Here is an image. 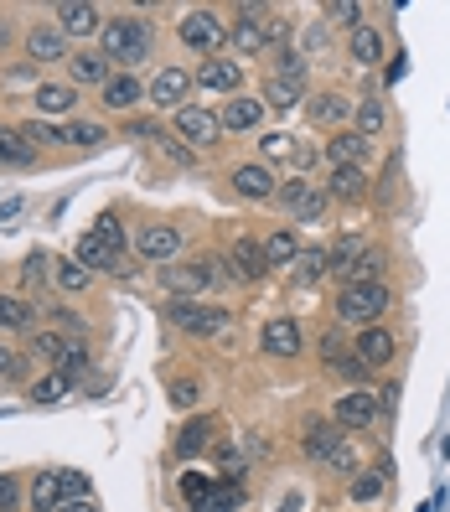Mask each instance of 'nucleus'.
Here are the masks:
<instances>
[{
  "instance_id": "obj_11",
  "label": "nucleus",
  "mask_w": 450,
  "mask_h": 512,
  "mask_svg": "<svg viewBox=\"0 0 450 512\" xmlns=\"http://www.w3.org/2000/svg\"><path fill=\"white\" fill-rule=\"evenodd\" d=\"M192 88H197V83H192V73H187V68L166 63L156 78L145 83V99L156 104V109H171V114H176V109H182V104L192 99Z\"/></svg>"
},
{
  "instance_id": "obj_29",
  "label": "nucleus",
  "mask_w": 450,
  "mask_h": 512,
  "mask_svg": "<svg viewBox=\"0 0 450 512\" xmlns=\"http://www.w3.org/2000/svg\"><path fill=\"white\" fill-rule=\"evenodd\" d=\"M352 125H357V135H383L388 130V104L378 99V94H368V99H357L352 104Z\"/></svg>"
},
{
  "instance_id": "obj_27",
  "label": "nucleus",
  "mask_w": 450,
  "mask_h": 512,
  "mask_svg": "<svg viewBox=\"0 0 450 512\" xmlns=\"http://www.w3.org/2000/svg\"><path fill=\"white\" fill-rule=\"evenodd\" d=\"M213 430H218V425H213V419H207V414H202V419H187V425L176 430L171 450H176V456H182V461H197L202 450L213 445Z\"/></svg>"
},
{
  "instance_id": "obj_17",
  "label": "nucleus",
  "mask_w": 450,
  "mask_h": 512,
  "mask_svg": "<svg viewBox=\"0 0 450 512\" xmlns=\"http://www.w3.org/2000/svg\"><path fill=\"white\" fill-rule=\"evenodd\" d=\"M306 114H311V125H316V130H342L347 119H352V99L337 94V88H321V94L306 99Z\"/></svg>"
},
{
  "instance_id": "obj_34",
  "label": "nucleus",
  "mask_w": 450,
  "mask_h": 512,
  "mask_svg": "<svg viewBox=\"0 0 450 512\" xmlns=\"http://www.w3.org/2000/svg\"><path fill=\"white\" fill-rule=\"evenodd\" d=\"M32 161H37V150L26 145V135L11 130V125H0V166H32Z\"/></svg>"
},
{
  "instance_id": "obj_9",
  "label": "nucleus",
  "mask_w": 450,
  "mask_h": 512,
  "mask_svg": "<svg viewBox=\"0 0 450 512\" xmlns=\"http://www.w3.org/2000/svg\"><path fill=\"white\" fill-rule=\"evenodd\" d=\"M176 254H182V228H171V223H145L135 228V259L140 264H176Z\"/></svg>"
},
{
  "instance_id": "obj_30",
  "label": "nucleus",
  "mask_w": 450,
  "mask_h": 512,
  "mask_svg": "<svg viewBox=\"0 0 450 512\" xmlns=\"http://www.w3.org/2000/svg\"><path fill=\"white\" fill-rule=\"evenodd\" d=\"M264 259H269V269H290L300 259V233L295 228H275L264 238Z\"/></svg>"
},
{
  "instance_id": "obj_8",
  "label": "nucleus",
  "mask_w": 450,
  "mask_h": 512,
  "mask_svg": "<svg viewBox=\"0 0 450 512\" xmlns=\"http://www.w3.org/2000/svg\"><path fill=\"white\" fill-rule=\"evenodd\" d=\"M223 275L233 280V285H259L264 275H269V259H264V244L259 238H233L228 244V259H223Z\"/></svg>"
},
{
  "instance_id": "obj_24",
  "label": "nucleus",
  "mask_w": 450,
  "mask_h": 512,
  "mask_svg": "<svg viewBox=\"0 0 450 512\" xmlns=\"http://www.w3.org/2000/svg\"><path fill=\"white\" fill-rule=\"evenodd\" d=\"M326 197L332 202H357L368 192V166H326Z\"/></svg>"
},
{
  "instance_id": "obj_2",
  "label": "nucleus",
  "mask_w": 450,
  "mask_h": 512,
  "mask_svg": "<svg viewBox=\"0 0 450 512\" xmlns=\"http://www.w3.org/2000/svg\"><path fill=\"white\" fill-rule=\"evenodd\" d=\"M156 280L171 300H207L218 285H223V269L213 259H176V264H161Z\"/></svg>"
},
{
  "instance_id": "obj_53",
  "label": "nucleus",
  "mask_w": 450,
  "mask_h": 512,
  "mask_svg": "<svg viewBox=\"0 0 450 512\" xmlns=\"http://www.w3.org/2000/svg\"><path fill=\"white\" fill-rule=\"evenodd\" d=\"M94 228L104 233V244H109V249H114L119 259H125V228H119V218H114V213H104V218H99Z\"/></svg>"
},
{
  "instance_id": "obj_5",
  "label": "nucleus",
  "mask_w": 450,
  "mask_h": 512,
  "mask_svg": "<svg viewBox=\"0 0 450 512\" xmlns=\"http://www.w3.org/2000/svg\"><path fill=\"white\" fill-rule=\"evenodd\" d=\"M176 37H182L187 52H197L202 63H207V57H223V47H228V21H223L213 6H197V11H187L182 21H176Z\"/></svg>"
},
{
  "instance_id": "obj_50",
  "label": "nucleus",
  "mask_w": 450,
  "mask_h": 512,
  "mask_svg": "<svg viewBox=\"0 0 450 512\" xmlns=\"http://www.w3.org/2000/svg\"><path fill=\"white\" fill-rule=\"evenodd\" d=\"M321 52H332V26L311 21V26H306V63H311V57H321Z\"/></svg>"
},
{
  "instance_id": "obj_26",
  "label": "nucleus",
  "mask_w": 450,
  "mask_h": 512,
  "mask_svg": "<svg viewBox=\"0 0 450 512\" xmlns=\"http://www.w3.org/2000/svg\"><path fill=\"white\" fill-rule=\"evenodd\" d=\"M109 78H114V63H109L104 52H73V57H68V83H73V88H83V83L104 88Z\"/></svg>"
},
{
  "instance_id": "obj_60",
  "label": "nucleus",
  "mask_w": 450,
  "mask_h": 512,
  "mask_svg": "<svg viewBox=\"0 0 450 512\" xmlns=\"http://www.w3.org/2000/svg\"><path fill=\"white\" fill-rule=\"evenodd\" d=\"M321 156H326V150H311V145H300V140H295V156H290V161H295L300 171H311V166H316Z\"/></svg>"
},
{
  "instance_id": "obj_52",
  "label": "nucleus",
  "mask_w": 450,
  "mask_h": 512,
  "mask_svg": "<svg viewBox=\"0 0 450 512\" xmlns=\"http://www.w3.org/2000/svg\"><path fill=\"white\" fill-rule=\"evenodd\" d=\"M21 280H26V285H47V280H52V259H47V254L37 249L32 259L21 264Z\"/></svg>"
},
{
  "instance_id": "obj_46",
  "label": "nucleus",
  "mask_w": 450,
  "mask_h": 512,
  "mask_svg": "<svg viewBox=\"0 0 450 512\" xmlns=\"http://www.w3.org/2000/svg\"><path fill=\"white\" fill-rule=\"evenodd\" d=\"M311 187H316V182H306V176H285V182H280V192H275V202H280L285 213L295 218V207L306 202V192H311Z\"/></svg>"
},
{
  "instance_id": "obj_28",
  "label": "nucleus",
  "mask_w": 450,
  "mask_h": 512,
  "mask_svg": "<svg viewBox=\"0 0 450 512\" xmlns=\"http://www.w3.org/2000/svg\"><path fill=\"white\" fill-rule=\"evenodd\" d=\"M32 104H37L42 114H73V109H78V88H73V83H37Z\"/></svg>"
},
{
  "instance_id": "obj_21",
  "label": "nucleus",
  "mask_w": 450,
  "mask_h": 512,
  "mask_svg": "<svg viewBox=\"0 0 450 512\" xmlns=\"http://www.w3.org/2000/svg\"><path fill=\"white\" fill-rule=\"evenodd\" d=\"M373 161V140L357 130H337L326 140V166H368Z\"/></svg>"
},
{
  "instance_id": "obj_55",
  "label": "nucleus",
  "mask_w": 450,
  "mask_h": 512,
  "mask_svg": "<svg viewBox=\"0 0 450 512\" xmlns=\"http://www.w3.org/2000/svg\"><path fill=\"white\" fill-rule=\"evenodd\" d=\"M57 481H63V497H88V476L83 471H57Z\"/></svg>"
},
{
  "instance_id": "obj_22",
  "label": "nucleus",
  "mask_w": 450,
  "mask_h": 512,
  "mask_svg": "<svg viewBox=\"0 0 450 512\" xmlns=\"http://www.w3.org/2000/svg\"><path fill=\"white\" fill-rule=\"evenodd\" d=\"M352 352L363 357L368 368H388V363H394V352H399V337L388 326H368V331H357Z\"/></svg>"
},
{
  "instance_id": "obj_57",
  "label": "nucleus",
  "mask_w": 450,
  "mask_h": 512,
  "mask_svg": "<svg viewBox=\"0 0 450 512\" xmlns=\"http://www.w3.org/2000/svg\"><path fill=\"white\" fill-rule=\"evenodd\" d=\"M21 507V487H16V476H0V512H16Z\"/></svg>"
},
{
  "instance_id": "obj_62",
  "label": "nucleus",
  "mask_w": 450,
  "mask_h": 512,
  "mask_svg": "<svg viewBox=\"0 0 450 512\" xmlns=\"http://www.w3.org/2000/svg\"><path fill=\"white\" fill-rule=\"evenodd\" d=\"M57 512H99V502L94 497H73V502H63Z\"/></svg>"
},
{
  "instance_id": "obj_18",
  "label": "nucleus",
  "mask_w": 450,
  "mask_h": 512,
  "mask_svg": "<svg viewBox=\"0 0 450 512\" xmlns=\"http://www.w3.org/2000/svg\"><path fill=\"white\" fill-rule=\"evenodd\" d=\"M68 47L73 42L57 32V26H47V21H37L32 32H26V57H32V63H63L68 68V57H73Z\"/></svg>"
},
{
  "instance_id": "obj_59",
  "label": "nucleus",
  "mask_w": 450,
  "mask_h": 512,
  "mask_svg": "<svg viewBox=\"0 0 450 512\" xmlns=\"http://www.w3.org/2000/svg\"><path fill=\"white\" fill-rule=\"evenodd\" d=\"M21 373H26V363H21L11 347H0V378H21Z\"/></svg>"
},
{
  "instance_id": "obj_38",
  "label": "nucleus",
  "mask_w": 450,
  "mask_h": 512,
  "mask_svg": "<svg viewBox=\"0 0 450 512\" xmlns=\"http://www.w3.org/2000/svg\"><path fill=\"white\" fill-rule=\"evenodd\" d=\"M290 275H295V285H321L326 280V249H300Z\"/></svg>"
},
{
  "instance_id": "obj_16",
  "label": "nucleus",
  "mask_w": 450,
  "mask_h": 512,
  "mask_svg": "<svg viewBox=\"0 0 450 512\" xmlns=\"http://www.w3.org/2000/svg\"><path fill=\"white\" fill-rule=\"evenodd\" d=\"M192 83L202 88V94H238V88H244V63H238V57H207V63L192 73Z\"/></svg>"
},
{
  "instance_id": "obj_3",
  "label": "nucleus",
  "mask_w": 450,
  "mask_h": 512,
  "mask_svg": "<svg viewBox=\"0 0 450 512\" xmlns=\"http://www.w3.org/2000/svg\"><path fill=\"white\" fill-rule=\"evenodd\" d=\"M388 306H394V290H388L383 280H368V285H342V290H337V321H342V326H357V331L383 326Z\"/></svg>"
},
{
  "instance_id": "obj_15",
  "label": "nucleus",
  "mask_w": 450,
  "mask_h": 512,
  "mask_svg": "<svg viewBox=\"0 0 450 512\" xmlns=\"http://www.w3.org/2000/svg\"><path fill=\"white\" fill-rule=\"evenodd\" d=\"M264 99L259 94H233L223 109H218V119H223V135H259L264 130Z\"/></svg>"
},
{
  "instance_id": "obj_40",
  "label": "nucleus",
  "mask_w": 450,
  "mask_h": 512,
  "mask_svg": "<svg viewBox=\"0 0 450 512\" xmlns=\"http://www.w3.org/2000/svg\"><path fill=\"white\" fill-rule=\"evenodd\" d=\"M259 99H264V109H275V114H290V109H295L300 99H306V88H290V83H280V78H269Z\"/></svg>"
},
{
  "instance_id": "obj_4",
  "label": "nucleus",
  "mask_w": 450,
  "mask_h": 512,
  "mask_svg": "<svg viewBox=\"0 0 450 512\" xmlns=\"http://www.w3.org/2000/svg\"><path fill=\"white\" fill-rule=\"evenodd\" d=\"M166 321L182 331V337H218V331H228V321H233V311L228 306H218V300H166Z\"/></svg>"
},
{
  "instance_id": "obj_41",
  "label": "nucleus",
  "mask_w": 450,
  "mask_h": 512,
  "mask_svg": "<svg viewBox=\"0 0 450 512\" xmlns=\"http://www.w3.org/2000/svg\"><path fill=\"white\" fill-rule=\"evenodd\" d=\"M68 145H78V150H104V145H109V130L99 125V119H73V125H68Z\"/></svg>"
},
{
  "instance_id": "obj_12",
  "label": "nucleus",
  "mask_w": 450,
  "mask_h": 512,
  "mask_svg": "<svg viewBox=\"0 0 450 512\" xmlns=\"http://www.w3.org/2000/svg\"><path fill=\"white\" fill-rule=\"evenodd\" d=\"M228 187H233V197H244V202H275L280 176L269 171L264 161H249V166H233L228 171Z\"/></svg>"
},
{
  "instance_id": "obj_19",
  "label": "nucleus",
  "mask_w": 450,
  "mask_h": 512,
  "mask_svg": "<svg viewBox=\"0 0 450 512\" xmlns=\"http://www.w3.org/2000/svg\"><path fill=\"white\" fill-rule=\"evenodd\" d=\"M363 259H368V238H363V233H347V238H337V244L326 249V275L347 285L352 269L363 264Z\"/></svg>"
},
{
  "instance_id": "obj_1",
  "label": "nucleus",
  "mask_w": 450,
  "mask_h": 512,
  "mask_svg": "<svg viewBox=\"0 0 450 512\" xmlns=\"http://www.w3.org/2000/svg\"><path fill=\"white\" fill-rule=\"evenodd\" d=\"M99 52L119 68H140L150 63V52H156V21H145L140 11H125V16H109L104 32H99Z\"/></svg>"
},
{
  "instance_id": "obj_14",
  "label": "nucleus",
  "mask_w": 450,
  "mask_h": 512,
  "mask_svg": "<svg viewBox=\"0 0 450 512\" xmlns=\"http://www.w3.org/2000/svg\"><path fill=\"white\" fill-rule=\"evenodd\" d=\"M104 21H109V16L94 6V0H63V6H57V32H63L68 42H73V37H78V42H83V37H99Z\"/></svg>"
},
{
  "instance_id": "obj_25",
  "label": "nucleus",
  "mask_w": 450,
  "mask_h": 512,
  "mask_svg": "<svg viewBox=\"0 0 450 512\" xmlns=\"http://www.w3.org/2000/svg\"><path fill=\"white\" fill-rule=\"evenodd\" d=\"M347 435H342V425H337V419H311V425H306V435H300V450H306V461H326V456H332V450L342 445Z\"/></svg>"
},
{
  "instance_id": "obj_44",
  "label": "nucleus",
  "mask_w": 450,
  "mask_h": 512,
  "mask_svg": "<svg viewBox=\"0 0 450 512\" xmlns=\"http://www.w3.org/2000/svg\"><path fill=\"white\" fill-rule=\"evenodd\" d=\"M321 466H326V476H357V471H363V456H357V445H352V440H342Z\"/></svg>"
},
{
  "instance_id": "obj_32",
  "label": "nucleus",
  "mask_w": 450,
  "mask_h": 512,
  "mask_svg": "<svg viewBox=\"0 0 450 512\" xmlns=\"http://www.w3.org/2000/svg\"><path fill=\"white\" fill-rule=\"evenodd\" d=\"M26 502H32V512H57L68 497H63V481H57V471H42L32 481V492H26Z\"/></svg>"
},
{
  "instance_id": "obj_51",
  "label": "nucleus",
  "mask_w": 450,
  "mask_h": 512,
  "mask_svg": "<svg viewBox=\"0 0 450 512\" xmlns=\"http://www.w3.org/2000/svg\"><path fill=\"white\" fill-rule=\"evenodd\" d=\"M383 269H388V259H383L378 249H368V259L352 269V280H347V285H368V280H383Z\"/></svg>"
},
{
  "instance_id": "obj_43",
  "label": "nucleus",
  "mask_w": 450,
  "mask_h": 512,
  "mask_svg": "<svg viewBox=\"0 0 450 512\" xmlns=\"http://www.w3.org/2000/svg\"><path fill=\"white\" fill-rule=\"evenodd\" d=\"M68 337H63V331H37V337H32V357H42V363H63V357H68Z\"/></svg>"
},
{
  "instance_id": "obj_47",
  "label": "nucleus",
  "mask_w": 450,
  "mask_h": 512,
  "mask_svg": "<svg viewBox=\"0 0 450 512\" xmlns=\"http://www.w3.org/2000/svg\"><path fill=\"white\" fill-rule=\"evenodd\" d=\"M326 207H332L326 187H311V192H306V202L295 207V223H321V218H326Z\"/></svg>"
},
{
  "instance_id": "obj_45",
  "label": "nucleus",
  "mask_w": 450,
  "mask_h": 512,
  "mask_svg": "<svg viewBox=\"0 0 450 512\" xmlns=\"http://www.w3.org/2000/svg\"><path fill=\"white\" fill-rule=\"evenodd\" d=\"M176 487H182V497H187V507H197L207 492L218 487V476H207V471H182V481H176Z\"/></svg>"
},
{
  "instance_id": "obj_36",
  "label": "nucleus",
  "mask_w": 450,
  "mask_h": 512,
  "mask_svg": "<svg viewBox=\"0 0 450 512\" xmlns=\"http://www.w3.org/2000/svg\"><path fill=\"white\" fill-rule=\"evenodd\" d=\"M306 73H311L306 52H295V47H280V52H275V78H280V83H290V88H306Z\"/></svg>"
},
{
  "instance_id": "obj_48",
  "label": "nucleus",
  "mask_w": 450,
  "mask_h": 512,
  "mask_svg": "<svg viewBox=\"0 0 450 512\" xmlns=\"http://www.w3.org/2000/svg\"><path fill=\"white\" fill-rule=\"evenodd\" d=\"M259 145H264V166H269V161H290V156H295V140H290L285 130H269Z\"/></svg>"
},
{
  "instance_id": "obj_7",
  "label": "nucleus",
  "mask_w": 450,
  "mask_h": 512,
  "mask_svg": "<svg viewBox=\"0 0 450 512\" xmlns=\"http://www.w3.org/2000/svg\"><path fill=\"white\" fill-rule=\"evenodd\" d=\"M269 6H238L233 11V21H228V42L244 52V57H259V52H269Z\"/></svg>"
},
{
  "instance_id": "obj_49",
  "label": "nucleus",
  "mask_w": 450,
  "mask_h": 512,
  "mask_svg": "<svg viewBox=\"0 0 450 512\" xmlns=\"http://www.w3.org/2000/svg\"><path fill=\"white\" fill-rule=\"evenodd\" d=\"M197 399H202V383L197 378H176L171 383V409H197Z\"/></svg>"
},
{
  "instance_id": "obj_13",
  "label": "nucleus",
  "mask_w": 450,
  "mask_h": 512,
  "mask_svg": "<svg viewBox=\"0 0 450 512\" xmlns=\"http://www.w3.org/2000/svg\"><path fill=\"white\" fill-rule=\"evenodd\" d=\"M378 414H383V404H378L373 388H352V394H342V399L332 404V419H337L342 430H373Z\"/></svg>"
},
{
  "instance_id": "obj_56",
  "label": "nucleus",
  "mask_w": 450,
  "mask_h": 512,
  "mask_svg": "<svg viewBox=\"0 0 450 512\" xmlns=\"http://www.w3.org/2000/svg\"><path fill=\"white\" fill-rule=\"evenodd\" d=\"M161 150H166V161H176V166H192V161H197L192 150H187L182 140H176V135H161Z\"/></svg>"
},
{
  "instance_id": "obj_58",
  "label": "nucleus",
  "mask_w": 450,
  "mask_h": 512,
  "mask_svg": "<svg viewBox=\"0 0 450 512\" xmlns=\"http://www.w3.org/2000/svg\"><path fill=\"white\" fill-rule=\"evenodd\" d=\"M125 135H135V140H156V145H161V125H150V119H130Z\"/></svg>"
},
{
  "instance_id": "obj_33",
  "label": "nucleus",
  "mask_w": 450,
  "mask_h": 512,
  "mask_svg": "<svg viewBox=\"0 0 450 512\" xmlns=\"http://www.w3.org/2000/svg\"><path fill=\"white\" fill-rule=\"evenodd\" d=\"M52 285L68 290V295H83L88 285H94V269H83L78 259H57V264H52Z\"/></svg>"
},
{
  "instance_id": "obj_6",
  "label": "nucleus",
  "mask_w": 450,
  "mask_h": 512,
  "mask_svg": "<svg viewBox=\"0 0 450 512\" xmlns=\"http://www.w3.org/2000/svg\"><path fill=\"white\" fill-rule=\"evenodd\" d=\"M176 140L192 145V150H213L223 145V119L213 104H182L176 109Z\"/></svg>"
},
{
  "instance_id": "obj_31",
  "label": "nucleus",
  "mask_w": 450,
  "mask_h": 512,
  "mask_svg": "<svg viewBox=\"0 0 450 512\" xmlns=\"http://www.w3.org/2000/svg\"><path fill=\"white\" fill-rule=\"evenodd\" d=\"M37 326V306L21 295H0V331H32Z\"/></svg>"
},
{
  "instance_id": "obj_37",
  "label": "nucleus",
  "mask_w": 450,
  "mask_h": 512,
  "mask_svg": "<svg viewBox=\"0 0 450 512\" xmlns=\"http://www.w3.org/2000/svg\"><path fill=\"white\" fill-rule=\"evenodd\" d=\"M238 497H244V487H238L233 476H218V487L207 492V497H202L192 512H233V507H238Z\"/></svg>"
},
{
  "instance_id": "obj_54",
  "label": "nucleus",
  "mask_w": 450,
  "mask_h": 512,
  "mask_svg": "<svg viewBox=\"0 0 450 512\" xmlns=\"http://www.w3.org/2000/svg\"><path fill=\"white\" fill-rule=\"evenodd\" d=\"M57 373H68V378H83L88 373V347H68V357H63V363H57Z\"/></svg>"
},
{
  "instance_id": "obj_10",
  "label": "nucleus",
  "mask_w": 450,
  "mask_h": 512,
  "mask_svg": "<svg viewBox=\"0 0 450 512\" xmlns=\"http://www.w3.org/2000/svg\"><path fill=\"white\" fill-rule=\"evenodd\" d=\"M259 352H264V357H275V363H290V357H300V352H306L300 321H290V316H269V321L259 326Z\"/></svg>"
},
{
  "instance_id": "obj_42",
  "label": "nucleus",
  "mask_w": 450,
  "mask_h": 512,
  "mask_svg": "<svg viewBox=\"0 0 450 512\" xmlns=\"http://www.w3.org/2000/svg\"><path fill=\"white\" fill-rule=\"evenodd\" d=\"M321 21H326V26H347V32H357V26L368 21V11L357 6V0H332V6H321Z\"/></svg>"
},
{
  "instance_id": "obj_61",
  "label": "nucleus",
  "mask_w": 450,
  "mask_h": 512,
  "mask_svg": "<svg viewBox=\"0 0 450 512\" xmlns=\"http://www.w3.org/2000/svg\"><path fill=\"white\" fill-rule=\"evenodd\" d=\"M47 316H52L57 326H78V331H83V321H78V311H68V306H52Z\"/></svg>"
},
{
  "instance_id": "obj_35",
  "label": "nucleus",
  "mask_w": 450,
  "mask_h": 512,
  "mask_svg": "<svg viewBox=\"0 0 450 512\" xmlns=\"http://www.w3.org/2000/svg\"><path fill=\"white\" fill-rule=\"evenodd\" d=\"M388 492V466H378V471H357L352 481H347V497L352 502H378Z\"/></svg>"
},
{
  "instance_id": "obj_39",
  "label": "nucleus",
  "mask_w": 450,
  "mask_h": 512,
  "mask_svg": "<svg viewBox=\"0 0 450 512\" xmlns=\"http://www.w3.org/2000/svg\"><path fill=\"white\" fill-rule=\"evenodd\" d=\"M68 394H73V378L57 373V368L42 373V378L32 383V404H57V399H68Z\"/></svg>"
},
{
  "instance_id": "obj_64",
  "label": "nucleus",
  "mask_w": 450,
  "mask_h": 512,
  "mask_svg": "<svg viewBox=\"0 0 450 512\" xmlns=\"http://www.w3.org/2000/svg\"><path fill=\"white\" fill-rule=\"evenodd\" d=\"M16 42V26H11V16H0V47H11Z\"/></svg>"
},
{
  "instance_id": "obj_23",
  "label": "nucleus",
  "mask_w": 450,
  "mask_h": 512,
  "mask_svg": "<svg viewBox=\"0 0 450 512\" xmlns=\"http://www.w3.org/2000/svg\"><path fill=\"white\" fill-rule=\"evenodd\" d=\"M383 52H388V37L378 32L373 21H363L357 32H347V57H352L357 68H378V63H383Z\"/></svg>"
},
{
  "instance_id": "obj_63",
  "label": "nucleus",
  "mask_w": 450,
  "mask_h": 512,
  "mask_svg": "<svg viewBox=\"0 0 450 512\" xmlns=\"http://www.w3.org/2000/svg\"><path fill=\"white\" fill-rule=\"evenodd\" d=\"M378 404L394 409V404H399V383H383V388H378Z\"/></svg>"
},
{
  "instance_id": "obj_20",
  "label": "nucleus",
  "mask_w": 450,
  "mask_h": 512,
  "mask_svg": "<svg viewBox=\"0 0 450 512\" xmlns=\"http://www.w3.org/2000/svg\"><path fill=\"white\" fill-rule=\"evenodd\" d=\"M99 104H104L109 114H130V109L145 104V83H140L135 73H114V78L99 88Z\"/></svg>"
}]
</instances>
